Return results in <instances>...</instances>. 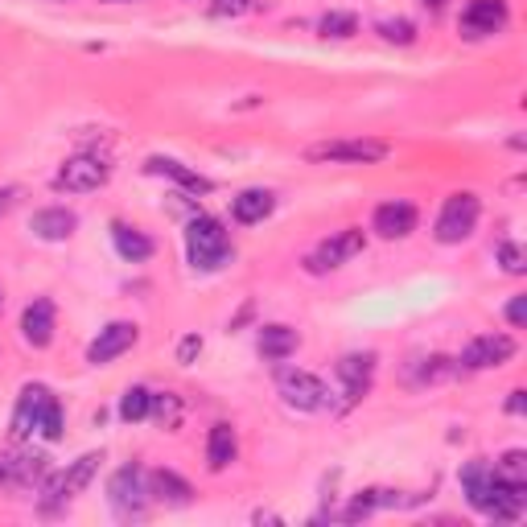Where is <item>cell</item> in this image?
Returning a JSON list of instances; mask_svg holds the SVG:
<instances>
[{
    "label": "cell",
    "mask_w": 527,
    "mask_h": 527,
    "mask_svg": "<svg viewBox=\"0 0 527 527\" xmlns=\"http://www.w3.org/2000/svg\"><path fill=\"white\" fill-rule=\"evenodd\" d=\"M462 490L474 511L490 515V519H519L523 503H527V486H511L495 474V466L486 462H470L462 470Z\"/></svg>",
    "instance_id": "6da1fadb"
},
{
    "label": "cell",
    "mask_w": 527,
    "mask_h": 527,
    "mask_svg": "<svg viewBox=\"0 0 527 527\" xmlns=\"http://www.w3.org/2000/svg\"><path fill=\"white\" fill-rule=\"evenodd\" d=\"M13 433L17 437H46V441H58L62 437V408L58 400L50 396V388L33 383V388L21 392L17 400V412H13Z\"/></svg>",
    "instance_id": "7a4b0ae2"
},
{
    "label": "cell",
    "mask_w": 527,
    "mask_h": 527,
    "mask_svg": "<svg viewBox=\"0 0 527 527\" xmlns=\"http://www.w3.org/2000/svg\"><path fill=\"white\" fill-rule=\"evenodd\" d=\"M186 252H190V264L198 272H215V268H223L231 260V235L223 231L219 219L198 215L186 227Z\"/></svg>",
    "instance_id": "3957f363"
},
{
    "label": "cell",
    "mask_w": 527,
    "mask_h": 527,
    "mask_svg": "<svg viewBox=\"0 0 527 527\" xmlns=\"http://www.w3.org/2000/svg\"><path fill=\"white\" fill-rule=\"evenodd\" d=\"M276 388H280V396H285V404L297 408V412H318V408H326V396H330L326 383L318 375H309V371H280Z\"/></svg>",
    "instance_id": "277c9868"
},
{
    "label": "cell",
    "mask_w": 527,
    "mask_h": 527,
    "mask_svg": "<svg viewBox=\"0 0 527 527\" xmlns=\"http://www.w3.org/2000/svg\"><path fill=\"white\" fill-rule=\"evenodd\" d=\"M507 0H470L458 29L466 42H482V38H495V33L507 25Z\"/></svg>",
    "instance_id": "5b68a950"
},
{
    "label": "cell",
    "mask_w": 527,
    "mask_h": 527,
    "mask_svg": "<svg viewBox=\"0 0 527 527\" xmlns=\"http://www.w3.org/2000/svg\"><path fill=\"white\" fill-rule=\"evenodd\" d=\"M478 198L474 194H453L445 206H441V219H437V239L441 243H462L470 239L474 223H478Z\"/></svg>",
    "instance_id": "8992f818"
},
{
    "label": "cell",
    "mask_w": 527,
    "mask_h": 527,
    "mask_svg": "<svg viewBox=\"0 0 527 527\" xmlns=\"http://www.w3.org/2000/svg\"><path fill=\"white\" fill-rule=\"evenodd\" d=\"M363 231L359 227H346V231H338V235H330L318 252H313L305 264H309V272H334V268H342L346 260H355L359 252H363Z\"/></svg>",
    "instance_id": "52a82bcc"
},
{
    "label": "cell",
    "mask_w": 527,
    "mask_h": 527,
    "mask_svg": "<svg viewBox=\"0 0 527 527\" xmlns=\"http://www.w3.org/2000/svg\"><path fill=\"white\" fill-rule=\"evenodd\" d=\"M388 157L383 140H330V145L309 149V161H350V165H375Z\"/></svg>",
    "instance_id": "ba28073f"
},
{
    "label": "cell",
    "mask_w": 527,
    "mask_h": 527,
    "mask_svg": "<svg viewBox=\"0 0 527 527\" xmlns=\"http://www.w3.org/2000/svg\"><path fill=\"white\" fill-rule=\"evenodd\" d=\"M515 355V338L511 334H482L462 350V367L466 371H490V367H503Z\"/></svg>",
    "instance_id": "9c48e42d"
},
{
    "label": "cell",
    "mask_w": 527,
    "mask_h": 527,
    "mask_svg": "<svg viewBox=\"0 0 527 527\" xmlns=\"http://www.w3.org/2000/svg\"><path fill=\"white\" fill-rule=\"evenodd\" d=\"M54 182L66 194H91V190H99L103 182H108V165H103L99 157H75V161H66L58 169Z\"/></svg>",
    "instance_id": "30bf717a"
},
{
    "label": "cell",
    "mask_w": 527,
    "mask_h": 527,
    "mask_svg": "<svg viewBox=\"0 0 527 527\" xmlns=\"http://www.w3.org/2000/svg\"><path fill=\"white\" fill-rule=\"evenodd\" d=\"M95 470H99V453H83V458L70 466V470H62V474H54L50 482H46V499L50 503H66V499H75L79 490L95 478Z\"/></svg>",
    "instance_id": "8fae6325"
},
{
    "label": "cell",
    "mask_w": 527,
    "mask_h": 527,
    "mask_svg": "<svg viewBox=\"0 0 527 527\" xmlns=\"http://www.w3.org/2000/svg\"><path fill=\"white\" fill-rule=\"evenodd\" d=\"M108 495H112V503H116L120 511H140V507L149 503V474L140 470V466L116 470V478H112V486H108Z\"/></svg>",
    "instance_id": "7c38bea8"
},
{
    "label": "cell",
    "mask_w": 527,
    "mask_h": 527,
    "mask_svg": "<svg viewBox=\"0 0 527 527\" xmlns=\"http://www.w3.org/2000/svg\"><path fill=\"white\" fill-rule=\"evenodd\" d=\"M136 326L132 322H112L108 330H99V338L87 346V363H95V367H103V363H112V359H120L128 346H136Z\"/></svg>",
    "instance_id": "4fadbf2b"
},
{
    "label": "cell",
    "mask_w": 527,
    "mask_h": 527,
    "mask_svg": "<svg viewBox=\"0 0 527 527\" xmlns=\"http://www.w3.org/2000/svg\"><path fill=\"white\" fill-rule=\"evenodd\" d=\"M21 334H25V342L29 346H50L54 342V301H46V297H38L33 305H25V313H21Z\"/></svg>",
    "instance_id": "5bb4252c"
},
{
    "label": "cell",
    "mask_w": 527,
    "mask_h": 527,
    "mask_svg": "<svg viewBox=\"0 0 527 527\" xmlns=\"http://www.w3.org/2000/svg\"><path fill=\"white\" fill-rule=\"evenodd\" d=\"M371 375H375V355H346L338 363V379L346 388V404H359L371 388Z\"/></svg>",
    "instance_id": "9a60e30c"
},
{
    "label": "cell",
    "mask_w": 527,
    "mask_h": 527,
    "mask_svg": "<svg viewBox=\"0 0 527 527\" xmlns=\"http://www.w3.org/2000/svg\"><path fill=\"white\" fill-rule=\"evenodd\" d=\"M375 231L383 239H404L416 231V206L412 202H383L375 210Z\"/></svg>",
    "instance_id": "2e32d148"
},
{
    "label": "cell",
    "mask_w": 527,
    "mask_h": 527,
    "mask_svg": "<svg viewBox=\"0 0 527 527\" xmlns=\"http://www.w3.org/2000/svg\"><path fill=\"white\" fill-rule=\"evenodd\" d=\"M75 227H79V219H75V210H66V206H50V210H38V215H33V235L46 239V243L70 239Z\"/></svg>",
    "instance_id": "e0dca14e"
},
{
    "label": "cell",
    "mask_w": 527,
    "mask_h": 527,
    "mask_svg": "<svg viewBox=\"0 0 527 527\" xmlns=\"http://www.w3.org/2000/svg\"><path fill=\"white\" fill-rule=\"evenodd\" d=\"M149 495L161 499V503H169V507H186L194 490H190L186 478H178L173 470H157V474H149Z\"/></svg>",
    "instance_id": "ac0fdd59"
},
{
    "label": "cell",
    "mask_w": 527,
    "mask_h": 527,
    "mask_svg": "<svg viewBox=\"0 0 527 527\" xmlns=\"http://www.w3.org/2000/svg\"><path fill=\"white\" fill-rule=\"evenodd\" d=\"M272 206H276V198L268 194V190H243L235 202H231V215L239 219V223H264L268 215H272Z\"/></svg>",
    "instance_id": "d6986e66"
},
{
    "label": "cell",
    "mask_w": 527,
    "mask_h": 527,
    "mask_svg": "<svg viewBox=\"0 0 527 527\" xmlns=\"http://www.w3.org/2000/svg\"><path fill=\"white\" fill-rule=\"evenodd\" d=\"M112 239H116V252H120L128 264H140V260L153 256V239H149L145 231L128 227V223H116V227H112Z\"/></svg>",
    "instance_id": "ffe728a7"
},
{
    "label": "cell",
    "mask_w": 527,
    "mask_h": 527,
    "mask_svg": "<svg viewBox=\"0 0 527 527\" xmlns=\"http://www.w3.org/2000/svg\"><path fill=\"white\" fill-rule=\"evenodd\" d=\"M235 449H239V441H235V429L231 425H215V429H210V441H206V462H210V470H227L235 462Z\"/></svg>",
    "instance_id": "44dd1931"
},
{
    "label": "cell",
    "mask_w": 527,
    "mask_h": 527,
    "mask_svg": "<svg viewBox=\"0 0 527 527\" xmlns=\"http://www.w3.org/2000/svg\"><path fill=\"white\" fill-rule=\"evenodd\" d=\"M293 350H297V330H289V326H264L260 330V355L264 359L280 363V359H289Z\"/></svg>",
    "instance_id": "7402d4cb"
},
{
    "label": "cell",
    "mask_w": 527,
    "mask_h": 527,
    "mask_svg": "<svg viewBox=\"0 0 527 527\" xmlns=\"http://www.w3.org/2000/svg\"><path fill=\"white\" fill-rule=\"evenodd\" d=\"M149 169H153V173H165V178H173V182H182L190 194H206V190H210V182L202 178V173H194V169H186V165H178V161H169V157H153Z\"/></svg>",
    "instance_id": "603a6c76"
},
{
    "label": "cell",
    "mask_w": 527,
    "mask_h": 527,
    "mask_svg": "<svg viewBox=\"0 0 527 527\" xmlns=\"http://www.w3.org/2000/svg\"><path fill=\"white\" fill-rule=\"evenodd\" d=\"M42 474H46V458H42V453H21V458L9 462V478H13L17 486L38 482Z\"/></svg>",
    "instance_id": "cb8c5ba5"
},
{
    "label": "cell",
    "mask_w": 527,
    "mask_h": 527,
    "mask_svg": "<svg viewBox=\"0 0 527 527\" xmlns=\"http://www.w3.org/2000/svg\"><path fill=\"white\" fill-rule=\"evenodd\" d=\"M153 408V392L149 388H128L124 400H120V416L128 420V425H136V420H145Z\"/></svg>",
    "instance_id": "d4e9b609"
},
{
    "label": "cell",
    "mask_w": 527,
    "mask_h": 527,
    "mask_svg": "<svg viewBox=\"0 0 527 527\" xmlns=\"http://www.w3.org/2000/svg\"><path fill=\"white\" fill-rule=\"evenodd\" d=\"M495 474L511 486H527V453L523 449H511L503 462H495Z\"/></svg>",
    "instance_id": "484cf974"
},
{
    "label": "cell",
    "mask_w": 527,
    "mask_h": 527,
    "mask_svg": "<svg viewBox=\"0 0 527 527\" xmlns=\"http://www.w3.org/2000/svg\"><path fill=\"white\" fill-rule=\"evenodd\" d=\"M149 412L161 420L165 429H178V420H182V400L169 396V392H165V396H153V408H149Z\"/></svg>",
    "instance_id": "4316f807"
},
{
    "label": "cell",
    "mask_w": 527,
    "mask_h": 527,
    "mask_svg": "<svg viewBox=\"0 0 527 527\" xmlns=\"http://www.w3.org/2000/svg\"><path fill=\"white\" fill-rule=\"evenodd\" d=\"M379 33H383L388 42H396V46H412V42H416V25L404 21V17H396V21H379Z\"/></svg>",
    "instance_id": "83f0119b"
},
{
    "label": "cell",
    "mask_w": 527,
    "mask_h": 527,
    "mask_svg": "<svg viewBox=\"0 0 527 527\" xmlns=\"http://www.w3.org/2000/svg\"><path fill=\"white\" fill-rule=\"evenodd\" d=\"M355 29H359V21L350 17V13H330V17H322V33H326V38H350Z\"/></svg>",
    "instance_id": "f1b7e54d"
},
{
    "label": "cell",
    "mask_w": 527,
    "mask_h": 527,
    "mask_svg": "<svg viewBox=\"0 0 527 527\" xmlns=\"http://www.w3.org/2000/svg\"><path fill=\"white\" fill-rule=\"evenodd\" d=\"M499 260H503V268H507L511 276L523 272V252H519V243H503V248H499Z\"/></svg>",
    "instance_id": "f546056e"
},
{
    "label": "cell",
    "mask_w": 527,
    "mask_h": 527,
    "mask_svg": "<svg viewBox=\"0 0 527 527\" xmlns=\"http://www.w3.org/2000/svg\"><path fill=\"white\" fill-rule=\"evenodd\" d=\"M243 9H248V0H215V13L219 17H239Z\"/></svg>",
    "instance_id": "4dcf8cb0"
},
{
    "label": "cell",
    "mask_w": 527,
    "mask_h": 527,
    "mask_svg": "<svg viewBox=\"0 0 527 527\" xmlns=\"http://www.w3.org/2000/svg\"><path fill=\"white\" fill-rule=\"evenodd\" d=\"M523 318H527V297H515V301L507 305V322H511V326H523Z\"/></svg>",
    "instance_id": "1f68e13d"
},
{
    "label": "cell",
    "mask_w": 527,
    "mask_h": 527,
    "mask_svg": "<svg viewBox=\"0 0 527 527\" xmlns=\"http://www.w3.org/2000/svg\"><path fill=\"white\" fill-rule=\"evenodd\" d=\"M198 350H202V338H194V334H190V338L178 346V363H194Z\"/></svg>",
    "instance_id": "d6a6232c"
},
{
    "label": "cell",
    "mask_w": 527,
    "mask_h": 527,
    "mask_svg": "<svg viewBox=\"0 0 527 527\" xmlns=\"http://www.w3.org/2000/svg\"><path fill=\"white\" fill-rule=\"evenodd\" d=\"M17 198H21V190H13V186H9V190H0V219H5L9 210L17 206Z\"/></svg>",
    "instance_id": "836d02e7"
},
{
    "label": "cell",
    "mask_w": 527,
    "mask_h": 527,
    "mask_svg": "<svg viewBox=\"0 0 527 527\" xmlns=\"http://www.w3.org/2000/svg\"><path fill=\"white\" fill-rule=\"evenodd\" d=\"M523 408H527V400H523V392H511V400H507V412H515V416H519Z\"/></svg>",
    "instance_id": "e575fe53"
},
{
    "label": "cell",
    "mask_w": 527,
    "mask_h": 527,
    "mask_svg": "<svg viewBox=\"0 0 527 527\" xmlns=\"http://www.w3.org/2000/svg\"><path fill=\"white\" fill-rule=\"evenodd\" d=\"M425 9H445V0H420Z\"/></svg>",
    "instance_id": "d590c367"
},
{
    "label": "cell",
    "mask_w": 527,
    "mask_h": 527,
    "mask_svg": "<svg viewBox=\"0 0 527 527\" xmlns=\"http://www.w3.org/2000/svg\"><path fill=\"white\" fill-rule=\"evenodd\" d=\"M103 5H124V0H103Z\"/></svg>",
    "instance_id": "8d00e7d4"
},
{
    "label": "cell",
    "mask_w": 527,
    "mask_h": 527,
    "mask_svg": "<svg viewBox=\"0 0 527 527\" xmlns=\"http://www.w3.org/2000/svg\"><path fill=\"white\" fill-rule=\"evenodd\" d=\"M0 305H5V297H0Z\"/></svg>",
    "instance_id": "74e56055"
}]
</instances>
